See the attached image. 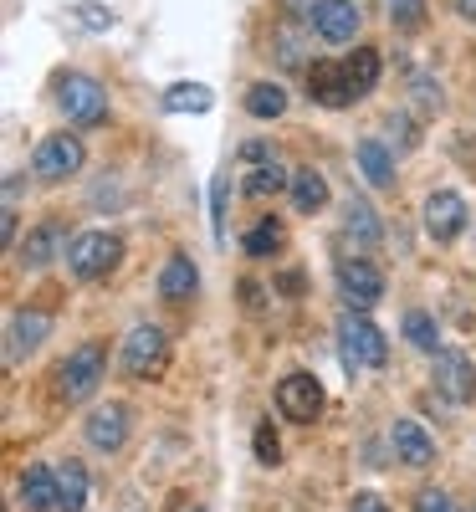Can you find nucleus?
I'll use <instances>...</instances> for the list:
<instances>
[{
    "label": "nucleus",
    "mask_w": 476,
    "mask_h": 512,
    "mask_svg": "<svg viewBox=\"0 0 476 512\" xmlns=\"http://www.w3.org/2000/svg\"><path fill=\"white\" fill-rule=\"evenodd\" d=\"M338 359H343V374L359 379L364 369H384L389 364V344H384V333L364 313H343L338 318Z\"/></svg>",
    "instance_id": "1"
},
{
    "label": "nucleus",
    "mask_w": 476,
    "mask_h": 512,
    "mask_svg": "<svg viewBox=\"0 0 476 512\" xmlns=\"http://www.w3.org/2000/svg\"><path fill=\"white\" fill-rule=\"evenodd\" d=\"M103 374H108V349L98 344V338H88V344H77V349L62 359V369H57V395H62L67 405L93 400L98 384H103Z\"/></svg>",
    "instance_id": "2"
},
{
    "label": "nucleus",
    "mask_w": 476,
    "mask_h": 512,
    "mask_svg": "<svg viewBox=\"0 0 476 512\" xmlns=\"http://www.w3.org/2000/svg\"><path fill=\"white\" fill-rule=\"evenodd\" d=\"M123 262V236L118 231H82L72 236V251H67V267L77 282H103L108 272H118Z\"/></svg>",
    "instance_id": "3"
},
{
    "label": "nucleus",
    "mask_w": 476,
    "mask_h": 512,
    "mask_svg": "<svg viewBox=\"0 0 476 512\" xmlns=\"http://www.w3.org/2000/svg\"><path fill=\"white\" fill-rule=\"evenodd\" d=\"M57 108H62L72 123L93 128V123L108 118V88H103L98 77H88V72H62V77H57Z\"/></svg>",
    "instance_id": "4"
},
{
    "label": "nucleus",
    "mask_w": 476,
    "mask_h": 512,
    "mask_svg": "<svg viewBox=\"0 0 476 512\" xmlns=\"http://www.w3.org/2000/svg\"><path fill=\"white\" fill-rule=\"evenodd\" d=\"M169 364V338L154 323H139L134 333L123 338V374L128 379H159Z\"/></svg>",
    "instance_id": "5"
},
{
    "label": "nucleus",
    "mask_w": 476,
    "mask_h": 512,
    "mask_svg": "<svg viewBox=\"0 0 476 512\" xmlns=\"http://www.w3.org/2000/svg\"><path fill=\"white\" fill-rule=\"evenodd\" d=\"M277 415L292 420V425H313V420L323 415V384H318V374L292 369V374L277 384Z\"/></svg>",
    "instance_id": "6"
},
{
    "label": "nucleus",
    "mask_w": 476,
    "mask_h": 512,
    "mask_svg": "<svg viewBox=\"0 0 476 512\" xmlns=\"http://www.w3.org/2000/svg\"><path fill=\"white\" fill-rule=\"evenodd\" d=\"M67 251H72L67 221H62V216H41V221L26 231V241L16 246V262H21L26 272H41V267H52L57 256H67Z\"/></svg>",
    "instance_id": "7"
},
{
    "label": "nucleus",
    "mask_w": 476,
    "mask_h": 512,
    "mask_svg": "<svg viewBox=\"0 0 476 512\" xmlns=\"http://www.w3.org/2000/svg\"><path fill=\"white\" fill-rule=\"evenodd\" d=\"M338 292L349 303V313H369L384 297V272L374 262H364V256H349V262H338Z\"/></svg>",
    "instance_id": "8"
},
{
    "label": "nucleus",
    "mask_w": 476,
    "mask_h": 512,
    "mask_svg": "<svg viewBox=\"0 0 476 512\" xmlns=\"http://www.w3.org/2000/svg\"><path fill=\"white\" fill-rule=\"evenodd\" d=\"M82 159H88V149H82L77 134H47L36 144V154H31V169L41 180H67V175L82 169Z\"/></svg>",
    "instance_id": "9"
},
{
    "label": "nucleus",
    "mask_w": 476,
    "mask_h": 512,
    "mask_svg": "<svg viewBox=\"0 0 476 512\" xmlns=\"http://www.w3.org/2000/svg\"><path fill=\"white\" fill-rule=\"evenodd\" d=\"M308 26L333 41V47H343V41H354L359 26H364V11L354 6V0H313L308 6Z\"/></svg>",
    "instance_id": "10"
},
{
    "label": "nucleus",
    "mask_w": 476,
    "mask_h": 512,
    "mask_svg": "<svg viewBox=\"0 0 476 512\" xmlns=\"http://www.w3.org/2000/svg\"><path fill=\"white\" fill-rule=\"evenodd\" d=\"M425 231H430V241L451 246L466 231V200L456 190H430L425 195Z\"/></svg>",
    "instance_id": "11"
},
{
    "label": "nucleus",
    "mask_w": 476,
    "mask_h": 512,
    "mask_svg": "<svg viewBox=\"0 0 476 512\" xmlns=\"http://www.w3.org/2000/svg\"><path fill=\"white\" fill-rule=\"evenodd\" d=\"M436 390H441L451 405H471V400H476V364H471L461 349H441V354H436Z\"/></svg>",
    "instance_id": "12"
},
{
    "label": "nucleus",
    "mask_w": 476,
    "mask_h": 512,
    "mask_svg": "<svg viewBox=\"0 0 476 512\" xmlns=\"http://www.w3.org/2000/svg\"><path fill=\"white\" fill-rule=\"evenodd\" d=\"M308 98L323 103V108H349V103H359V93H354L349 72H343V62H313V67H308Z\"/></svg>",
    "instance_id": "13"
},
{
    "label": "nucleus",
    "mask_w": 476,
    "mask_h": 512,
    "mask_svg": "<svg viewBox=\"0 0 476 512\" xmlns=\"http://www.w3.org/2000/svg\"><path fill=\"white\" fill-rule=\"evenodd\" d=\"M389 446H395V461H405V466H430L436 461V436H430L415 415H395V425H389Z\"/></svg>",
    "instance_id": "14"
},
{
    "label": "nucleus",
    "mask_w": 476,
    "mask_h": 512,
    "mask_svg": "<svg viewBox=\"0 0 476 512\" xmlns=\"http://www.w3.org/2000/svg\"><path fill=\"white\" fill-rule=\"evenodd\" d=\"M82 436H88L93 451H123V441H128V405H118V400L98 405L88 420H82Z\"/></svg>",
    "instance_id": "15"
},
{
    "label": "nucleus",
    "mask_w": 476,
    "mask_h": 512,
    "mask_svg": "<svg viewBox=\"0 0 476 512\" xmlns=\"http://www.w3.org/2000/svg\"><path fill=\"white\" fill-rule=\"evenodd\" d=\"M195 292H200L195 256H190V251H175V256L159 267V297H164V303H190Z\"/></svg>",
    "instance_id": "16"
},
{
    "label": "nucleus",
    "mask_w": 476,
    "mask_h": 512,
    "mask_svg": "<svg viewBox=\"0 0 476 512\" xmlns=\"http://www.w3.org/2000/svg\"><path fill=\"white\" fill-rule=\"evenodd\" d=\"M246 159H251V169H246V195H256V200H267V195H277V190H287L292 185V175H287V169L262 149V144H246Z\"/></svg>",
    "instance_id": "17"
},
{
    "label": "nucleus",
    "mask_w": 476,
    "mask_h": 512,
    "mask_svg": "<svg viewBox=\"0 0 476 512\" xmlns=\"http://www.w3.org/2000/svg\"><path fill=\"white\" fill-rule=\"evenodd\" d=\"M21 507L26 512H57V466L47 461H31L26 472H21Z\"/></svg>",
    "instance_id": "18"
},
{
    "label": "nucleus",
    "mask_w": 476,
    "mask_h": 512,
    "mask_svg": "<svg viewBox=\"0 0 476 512\" xmlns=\"http://www.w3.org/2000/svg\"><path fill=\"white\" fill-rule=\"evenodd\" d=\"M88 492H93L88 466L67 456V461L57 466V512H88Z\"/></svg>",
    "instance_id": "19"
},
{
    "label": "nucleus",
    "mask_w": 476,
    "mask_h": 512,
    "mask_svg": "<svg viewBox=\"0 0 476 512\" xmlns=\"http://www.w3.org/2000/svg\"><path fill=\"white\" fill-rule=\"evenodd\" d=\"M354 159H359L364 180H369L374 190H395V154H389L379 139H359V144H354Z\"/></svg>",
    "instance_id": "20"
},
{
    "label": "nucleus",
    "mask_w": 476,
    "mask_h": 512,
    "mask_svg": "<svg viewBox=\"0 0 476 512\" xmlns=\"http://www.w3.org/2000/svg\"><path fill=\"white\" fill-rule=\"evenodd\" d=\"M52 333V318L47 313H36V308H21L16 318H11V359H26V354H36L41 349V338Z\"/></svg>",
    "instance_id": "21"
},
{
    "label": "nucleus",
    "mask_w": 476,
    "mask_h": 512,
    "mask_svg": "<svg viewBox=\"0 0 476 512\" xmlns=\"http://www.w3.org/2000/svg\"><path fill=\"white\" fill-rule=\"evenodd\" d=\"M287 190H292V205L302 210V216H318V210L328 205V180L318 175L313 164H297V169H292V185H287Z\"/></svg>",
    "instance_id": "22"
},
{
    "label": "nucleus",
    "mask_w": 476,
    "mask_h": 512,
    "mask_svg": "<svg viewBox=\"0 0 476 512\" xmlns=\"http://www.w3.org/2000/svg\"><path fill=\"white\" fill-rule=\"evenodd\" d=\"M343 231H349V236H354L359 246H379L384 226H379L374 205H369L364 195H349V200H343Z\"/></svg>",
    "instance_id": "23"
},
{
    "label": "nucleus",
    "mask_w": 476,
    "mask_h": 512,
    "mask_svg": "<svg viewBox=\"0 0 476 512\" xmlns=\"http://www.w3.org/2000/svg\"><path fill=\"white\" fill-rule=\"evenodd\" d=\"M246 113L251 118H282L287 113V88L282 82H251L246 88Z\"/></svg>",
    "instance_id": "24"
},
{
    "label": "nucleus",
    "mask_w": 476,
    "mask_h": 512,
    "mask_svg": "<svg viewBox=\"0 0 476 512\" xmlns=\"http://www.w3.org/2000/svg\"><path fill=\"white\" fill-rule=\"evenodd\" d=\"M215 93L205 88V82H175V88L164 93V108L169 113H210Z\"/></svg>",
    "instance_id": "25"
},
{
    "label": "nucleus",
    "mask_w": 476,
    "mask_h": 512,
    "mask_svg": "<svg viewBox=\"0 0 476 512\" xmlns=\"http://www.w3.org/2000/svg\"><path fill=\"white\" fill-rule=\"evenodd\" d=\"M405 338H410L420 354H430V359L441 354V328H436V318H430L425 308H410L405 313Z\"/></svg>",
    "instance_id": "26"
},
{
    "label": "nucleus",
    "mask_w": 476,
    "mask_h": 512,
    "mask_svg": "<svg viewBox=\"0 0 476 512\" xmlns=\"http://www.w3.org/2000/svg\"><path fill=\"white\" fill-rule=\"evenodd\" d=\"M343 72H349L354 93H359V98H369V93H374V82H379V52H374V47H359L349 62H343Z\"/></svg>",
    "instance_id": "27"
},
{
    "label": "nucleus",
    "mask_w": 476,
    "mask_h": 512,
    "mask_svg": "<svg viewBox=\"0 0 476 512\" xmlns=\"http://www.w3.org/2000/svg\"><path fill=\"white\" fill-rule=\"evenodd\" d=\"M241 246H246V256H272V251L282 246V221H277V216H262V221L241 236Z\"/></svg>",
    "instance_id": "28"
},
{
    "label": "nucleus",
    "mask_w": 476,
    "mask_h": 512,
    "mask_svg": "<svg viewBox=\"0 0 476 512\" xmlns=\"http://www.w3.org/2000/svg\"><path fill=\"white\" fill-rule=\"evenodd\" d=\"M251 446H256V461H262V466H282V441H277V431H272V420L256 425Z\"/></svg>",
    "instance_id": "29"
},
{
    "label": "nucleus",
    "mask_w": 476,
    "mask_h": 512,
    "mask_svg": "<svg viewBox=\"0 0 476 512\" xmlns=\"http://www.w3.org/2000/svg\"><path fill=\"white\" fill-rule=\"evenodd\" d=\"M389 21L400 31H420L425 26V0H389Z\"/></svg>",
    "instance_id": "30"
},
{
    "label": "nucleus",
    "mask_w": 476,
    "mask_h": 512,
    "mask_svg": "<svg viewBox=\"0 0 476 512\" xmlns=\"http://www.w3.org/2000/svg\"><path fill=\"white\" fill-rule=\"evenodd\" d=\"M72 16L88 26V31H108V26H113V11L98 6V0H82V6H72Z\"/></svg>",
    "instance_id": "31"
},
{
    "label": "nucleus",
    "mask_w": 476,
    "mask_h": 512,
    "mask_svg": "<svg viewBox=\"0 0 476 512\" xmlns=\"http://www.w3.org/2000/svg\"><path fill=\"white\" fill-rule=\"evenodd\" d=\"M272 47H277V62H282V67H302V36H297V31L282 26Z\"/></svg>",
    "instance_id": "32"
},
{
    "label": "nucleus",
    "mask_w": 476,
    "mask_h": 512,
    "mask_svg": "<svg viewBox=\"0 0 476 512\" xmlns=\"http://www.w3.org/2000/svg\"><path fill=\"white\" fill-rule=\"evenodd\" d=\"M210 231H215V241H226V180H215V190H210Z\"/></svg>",
    "instance_id": "33"
},
{
    "label": "nucleus",
    "mask_w": 476,
    "mask_h": 512,
    "mask_svg": "<svg viewBox=\"0 0 476 512\" xmlns=\"http://www.w3.org/2000/svg\"><path fill=\"white\" fill-rule=\"evenodd\" d=\"M415 103H420V113H441V88L430 77H415Z\"/></svg>",
    "instance_id": "34"
},
{
    "label": "nucleus",
    "mask_w": 476,
    "mask_h": 512,
    "mask_svg": "<svg viewBox=\"0 0 476 512\" xmlns=\"http://www.w3.org/2000/svg\"><path fill=\"white\" fill-rule=\"evenodd\" d=\"M349 512H389V507H384L379 492H354V497H349Z\"/></svg>",
    "instance_id": "35"
},
{
    "label": "nucleus",
    "mask_w": 476,
    "mask_h": 512,
    "mask_svg": "<svg viewBox=\"0 0 476 512\" xmlns=\"http://www.w3.org/2000/svg\"><path fill=\"white\" fill-rule=\"evenodd\" d=\"M415 512H456V507H451V497H446V492H420Z\"/></svg>",
    "instance_id": "36"
},
{
    "label": "nucleus",
    "mask_w": 476,
    "mask_h": 512,
    "mask_svg": "<svg viewBox=\"0 0 476 512\" xmlns=\"http://www.w3.org/2000/svg\"><path fill=\"white\" fill-rule=\"evenodd\" d=\"M451 11H456L461 21H476V0H451Z\"/></svg>",
    "instance_id": "37"
},
{
    "label": "nucleus",
    "mask_w": 476,
    "mask_h": 512,
    "mask_svg": "<svg viewBox=\"0 0 476 512\" xmlns=\"http://www.w3.org/2000/svg\"><path fill=\"white\" fill-rule=\"evenodd\" d=\"M195 512H205V507H195Z\"/></svg>",
    "instance_id": "38"
}]
</instances>
